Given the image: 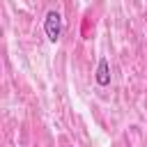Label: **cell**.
I'll return each mask as SVG.
<instances>
[{
    "mask_svg": "<svg viewBox=\"0 0 147 147\" xmlns=\"http://www.w3.org/2000/svg\"><path fill=\"white\" fill-rule=\"evenodd\" d=\"M44 32H46V37H48L51 44H55L60 39V34H62V16H60V11L51 9L46 14V18H44Z\"/></svg>",
    "mask_w": 147,
    "mask_h": 147,
    "instance_id": "obj_1",
    "label": "cell"
},
{
    "mask_svg": "<svg viewBox=\"0 0 147 147\" xmlns=\"http://www.w3.org/2000/svg\"><path fill=\"white\" fill-rule=\"evenodd\" d=\"M96 85H101V87H106V85H110V64H108V60L106 57H101L99 60V64H96Z\"/></svg>",
    "mask_w": 147,
    "mask_h": 147,
    "instance_id": "obj_2",
    "label": "cell"
}]
</instances>
